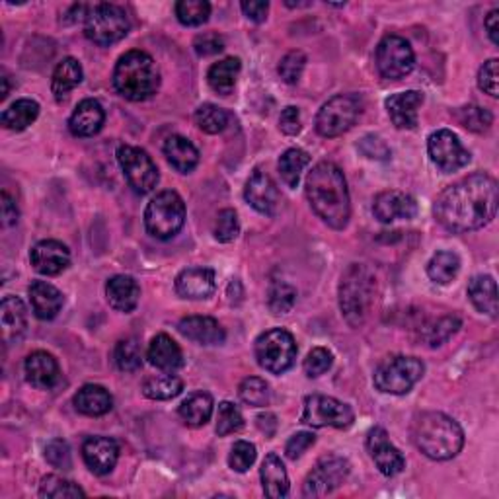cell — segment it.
Instances as JSON below:
<instances>
[{
	"instance_id": "1",
	"label": "cell",
	"mask_w": 499,
	"mask_h": 499,
	"mask_svg": "<svg viewBox=\"0 0 499 499\" xmlns=\"http://www.w3.org/2000/svg\"><path fill=\"white\" fill-rule=\"evenodd\" d=\"M497 182L478 172L453 184L437 197L435 217L451 233H470L492 223L497 213Z\"/></svg>"
},
{
	"instance_id": "2",
	"label": "cell",
	"mask_w": 499,
	"mask_h": 499,
	"mask_svg": "<svg viewBox=\"0 0 499 499\" xmlns=\"http://www.w3.org/2000/svg\"><path fill=\"white\" fill-rule=\"evenodd\" d=\"M307 197L322 221L334 231L346 228L351 217V203L346 176L334 162H318L307 176Z\"/></svg>"
},
{
	"instance_id": "3",
	"label": "cell",
	"mask_w": 499,
	"mask_h": 499,
	"mask_svg": "<svg viewBox=\"0 0 499 499\" xmlns=\"http://www.w3.org/2000/svg\"><path fill=\"white\" fill-rule=\"evenodd\" d=\"M410 435L418 451L431 461L454 459L464 445L462 428L443 412H423L415 415Z\"/></svg>"
},
{
	"instance_id": "4",
	"label": "cell",
	"mask_w": 499,
	"mask_h": 499,
	"mask_svg": "<svg viewBox=\"0 0 499 499\" xmlns=\"http://www.w3.org/2000/svg\"><path fill=\"white\" fill-rule=\"evenodd\" d=\"M113 88L129 102H144L160 86V70L144 51L133 49L121 55L113 69Z\"/></svg>"
},
{
	"instance_id": "5",
	"label": "cell",
	"mask_w": 499,
	"mask_h": 499,
	"mask_svg": "<svg viewBox=\"0 0 499 499\" xmlns=\"http://www.w3.org/2000/svg\"><path fill=\"white\" fill-rule=\"evenodd\" d=\"M374 300V275L363 264H351L339 283V308L351 328L365 324Z\"/></svg>"
},
{
	"instance_id": "6",
	"label": "cell",
	"mask_w": 499,
	"mask_h": 499,
	"mask_svg": "<svg viewBox=\"0 0 499 499\" xmlns=\"http://www.w3.org/2000/svg\"><path fill=\"white\" fill-rule=\"evenodd\" d=\"M185 223V205L182 197L166 190L156 193L144 209V226L151 236L159 241H170L178 234Z\"/></svg>"
},
{
	"instance_id": "7",
	"label": "cell",
	"mask_w": 499,
	"mask_h": 499,
	"mask_svg": "<svg viewBox=\"0 0 499 499\" xmlns=\"http://www.w3.org/2000/svg\"><path fill=\"white\" fill-rule=\"evenodd\" d=\"M425 372L423 361L418 357L408 356H397L387 361H382L374 371L372 382L377 390L384 394H394V397H402L408 394L415 384H418Z\"/></svg>"
},
{
	"instance_id": "8",
	"label": "cell",
	"mask_w": 499,
	"mask_h": 499,
	"mask_svg": "<svg viewBox=\"0 0 499 499\" xmlns=\"http://www.w3.org/2000/svg\"><path fill=\"white\" fill-rule=\"evenodd\" d=\"M85 34L96 45L108 47L129 34L127 14L116 4L100 3L88 6L85 18Z\"/></svg>"
},
{
	"instance_id": "9",
	"label": "cell",
	"mask_w": 499,
	"mask_h": 499,
	"mask_svg": "<svg viewBox=\"0 0 499 499\" xmlns=\"http://www.w3.org/2000/svg\"><path fill=\"white\" fill-rule=\"evenodd\" d=\"M256 359L258 365L272 374H283L295 365L297 343L290 331L283 328H274L264 331L256 339Z\"/></svg>"
},
{
	"instance_id": "10",
	"label": "cell",
	"mask_w": 499,
	"mask_h": 499,
	"mask_svg": "<svg viewBox=\"0 0 499 499\" xmlns=\"http://www.w3.org/2000/svg\"><path fill=\"white\" fill-rule=\"evenodd\" d=\"M363 110L361 100L356 94H339L328 100L316 116V131L326 139L339 137L356 125Z\"/></svg>"
},
{
	"instance_id": "11",
	"label": "cell",
	"mask_w": 499,
	"mask_h": 499,
	"mask_svg": "<svg viewBox=\"0 0 499 499\" xmlns=\"http://www.w3.org/2000/svg\"><path fill=\"white\" fill-rule=\"evenodd\" d=\"M300 420L316 429H348L356 421V412L351 410L349 404H343L331 397H322V394H312V397L305 398L303 418Z\"/></svg>"
},
{
	"instance_id": "12",
	"label": "cell",
	"mask_w": 499,
	"mask_h": 499,
	"mask_svg": "<svg viewBox=\"0 0 499 499\" xmlns=\"http://www.w3.org/2000/svg\"><path fill=\"white\" fill-rule=\"evenodd\" d=\"M118 162L121 166L125 178H127V184L133 187L135 193H139V195L151 193L160 180L156 164L152 162L151 156L139 147L121 144V147L118 149Z\"/></svg>"
},
{
	"instance_id": "13",
	"label": "cell",
	"mask_w": 499,
	"mask_h": 499,
	"mask_svg": "<svg viewBox=\"0 0 499 499\" xmlns=\"http://www.w3.org/2000/svg\"><path fill=\"white\" fill-rule=\"evenodd\" d=\"M377 69L382 78L400 80L410 75L415 65L412 45L400 36H384L377 47Z\"/></svg>"
},
{
	"instance_id": "14",
	"label": "cell",
	"mask_w": 499,
	"mask_h": 499,
	"mask_svg": "<svg viewBox=\"0 0 499 499\" xmlns=\"http://www.w3.org/2000/svg\"><path fill=\"white\" fill-rule=\"evenodd\" d=\"M428 152L431 162L445 174L461 170L470 162V152L464 149L461 139L449 129H439L429 135Z\"/></svg>"
},
{
	"instance_id": "15",
	"label": "cell",
	"mask_w": 499,
	"mask_h": 499,
	"mask_svg": "<svg viewBox=\"0 0 499 499\" xmlns=\"http://www.w3.org/2000/svg\"><path fill=\"white\" fill-rule=\"evenodd\" d=\"M349 476V462L341 456H324L312 468L303 486L305 497L328 495L346 482Z\"/></svg>"
},
{
	"instance_id": "16",
	"label": "cell",
	"mask_w": 499,
	"mask_h": 499,
	"mask_svg": "<svg viewBox=\"0 0 499 499\" xmlns=\"http://www.w3.org/2000/svg\"><path fill=\"white\" fill-rule=\"evenodd\" d=\"M367 451L372 462L377 464L379 472L384 476H398L405 468L404 454L390 443L389 433L384 428H372L367 433Z\"/></svg>"
},
{
	"instance_id": "17",
	"label": "cell",
	"mask_w": 499,
	"mask_h": 499,
	"mask_svg": "<svg viewBox=\"0 0 499 499\" xmlns=\"http://www.w3.org/2000/svg\"><path fill=\"white\" fill-rule=\"evenodd\" d=\"M372 215L384 225L398 221V218H405V221H410V218L418 215V203H415V200L410 193H404L398 190H389V192H382L374 197Z\"/></svg>"
},
{
	"instance_id": "18",
	"label": "cell",
	"mask_w": 499,
	"mask_h": 499,
	"mask_svg": "<svg viewBox=\"0 0 499 499\" xmlns=\"http://www.w3.org/2000/svg\"><path fill=\"white\" fill-rule=\"evenodd\" d=\"M31 266L37 274L53 277L65 272L70 266L69 248L59 241H41L29 252Z\"/></svg>"
},
{
	"instance_id": "19",
	"label": "cell",
	"mask_w": 499,
	"mask_h": 499,
	"mask_svg": "<svg viewBox=\"0 0 499 499\" xmlns=\"http://www.w3.org/2000/svg\"><path fill=\"white\" fill-rule=\"evenodd\" d=\"M82 459H85L86 466L94 474L106 476L118 464L119 446L110 437H88L85 445H82Z\"/></svg>"
},
{
	"instance_id": "20",
	"label": "cell",
	"mask_w": 499,
	"mask_h": 499,
	"mask_svg": "<svg viewBox=\"0 0 499 499\" xmlns=\"http://www.w3.org/2000/svg\"><path fill=\"white\" fill-rule=\"evenodd\" d=\"M244 197L246 201L254 207L258 213L272 217L281 201V195L275 182L262 170H254L250 176L246 187H244Z\"/></svg>"
},
{
	"instance_id": "21",
	"label": "cell",
	"mask_w": 499,
	"mask_h": 499,
	"mask_svg": "<svg viewBox=\"0 0 499 499\" xmlns=\"http://www.w3.org/2000/svg\"><path fill=\"white\" fill-rule=\"evenodd\" d=\"M217 289V275L209 267H190L176 277V293L182 299H209Z\"/></svg>"
},
{
	"instance_id": "22",
	"label": "cell",
	"mask_w": 499,
	"mask_h": 499,
	"mask_svg": "<svg viewBox=\"0 0 499 499\" xmlns=\"http://www.w3.org/2000/svg\"><path fill=\"white\" fill-rule=\"evenodd\" d=\"M26 379L34 389L51 390L61 380V369L57 359L47 351H34L26 359Z\"/></svg>"
},
{
	"instance_id": "23",
	"label": "cell",
	"mask_w": 499,
	"mask_h": 499,
	"mask_svg": "<svg viewBox=\"0 0 499 499\" xmlns=\"http://www.w3.org/2000/svg\"><path fill=\"white\" fill-rule=\"evenodd\" d=\"M387 111L398 129H415L418 127V111L423 103V94L418 90H408L394 94L387 98Z\"/></svg>"
},
{
	"instance_id": "24",
	"label": "cell",
	"mask_w": 499,
	"mask_h": 499,
	"mask_svg": "<svg viewBox=\"0 0 499 499\" xmlns=\"http://www.w3.org/2000/svg\"><path fill=\"white\" fill-rule=\"evenodd\" d=\"M180 334L200 346H221L226 334L223 326L211 316H185L178 324Z\"/></svg>"
},
{
	"instance_id": "25",
	"label": "cell",
	"mask_w": 499,
	"mask_h": 499,
	"mask_svg": "<svg viewBox=\"0 0 499 499\" xmlns=\"http://www.w3.org/2000/svg\"><path fill=\"white\" fill-rule=\"evenodd\" d=\"M106 121V111L98 100H82L69 119V129L75 137H94Z\"/></svg>"
},
{
	"instance_id": "26",
	"label": "cell",
	"mask_w": 499,
	"mask_h": 499,
	"mask_svg": "<svg viewBox=\"0 0 499 499\" xmlns=\"http://www.w3.org/2000/svg\"><path fill=\"white\" fill-rule=\"evenodd\" d=\"M0 326L6 343H18L26 334L28 328V310L18 297L8 295L0 303Z\"/></svg>"
},
{
	"instance_id": "27",
	"label": "cell",
	"mask_w": 499,
	"mask_h": 499,
	"mask_svg": "<svg viewBox=\"0 0 499 499\" xmlns=\"http://www.w3.org/2000/svg\"><path fill=\"white\" fill-rule=\"evenodd\" d=\"M29 293V303H31V310L39 320H53L61 308L65 299H62V293L53 287L47 281H34L28 289Z\"/></svg>"
},
{
	"instance_id": "28",
	"label": "cell",
	"mask_w": 499,
	"mask_h": 499,
	"mask_svg": "<svg viewBox=\"0 0 499 499\" xmlns=\"http://www.w3.org/2000/svg\"><path fill=\"white\" fill-rule=\"evenodd\" d=\"M147 359L151 361L152 367L164 372H176L184 367V353L178 343L168 334H159L152 338L147 351Z\"/></svg>"
},
{
	"instance_id": "29",
	"label": "cell",
	"mask_w": 499,
	"mask_h": 499,
	"mask_svg": "<svg viewBox=\"0 0 499 499\" xmlns=\"http://www.w3.org/2000/svg\"><path fill=\"white\" fill-rule=\"evenodd\" d=\"M106 297L111 308L119 312H133L139 305L141 287L129 275H113L106 283Z\"/></svg>"
},
{
	"instance_id": "30",
	"label": "cell",
	"mask_w": 499,
	"mask_h": 499,
	"mask_svg": "<svg viewBox=\"0 0 499 499\" xmlns=\"http://www.w3.org/2000/svg\"><path fill=\"white\" fill-rule=\"evenodd\" d=\"M72 402H75V408L80 413L90 415V418L106 415L113 408L111 394L103 387H100V384H85V387L75 394Z\"/></svg>"
},
{
	"instance_id": "31",
	"label": "cell",
	"mask_w": 499,
	"mask_h": 499,
	"mask_svg": "<svg viewBox=\"0 0 499 499\" xmlns=\"http://www.w3.org/2000/svg\"><path fill=\"white\" fill-rule=\"evenodd\" d=\"M259 478H262V487L267 497L281 499L289 495V476L285 464L281 462L275 453L266 456L262 470H259Z\"/></svg>"
},
{
	"instance_id": "32",
	"label": "cell",
	"mask_w": 499,
	"mask_h": 499,
	"mask_svg": "<svg viewBox=\"0 0 499 499\" xmlns=\"http://www.w3.org/2000/svg\"><path fill=\"white\" fill-rule=\"evenodd\" d=\"M468 299L482 315L497 316V285L492 275H476L468 283Z\"/></svg>"
},
{
	"instance_id": "33",
	"label": "cell",
	"mask_w": 499,
	"mask_h": 499,
	"mask_svg": "<svg viewBox=\"0 0 499 499\" xmlns=\"http://www.w3.org/2000/svg\"><path fill=\"white\" fill-rule=\"evenodd\" d=\"M164 154L176 170L187 174L192 172L200 162V151L193 147L192 141H187L182 135H172L164 143Z\"/></svg>"
},
{
	"instance_id": "34",
	"label": "cell",
	"mask_w": 499,
	"mask_h": 499,
	"mask_svg": "<svg viewBox=\"0 0 499 499\" xmlns=\"http://www.w3.org/2000/svg\"><path fill=\"white\" fill-rule=\"evenodd\" d=\"M82 77H85V72H82V67L77 59H62L53 70V78H51V90L55 94V100H67L69 94L82 82Z\"/></svg>"
},
{
	"instance_id": "35",
	"label": "cell",
	"mask_w": 499,
	"mask_h": 499,
	"mask_svg": "<svg viewBox=\"0 0 499 499\" xmlns=\"http://www.w3.org/2000/svg\"><path fill=\"white\" fill-rule=\"evenodd\" d=\"M241 69H242L241 59L226 57L223 61L215 62V65L209 69V72H207V82H209V86L217 94H221V96H228V94H233V90L236 86Z\"/></svg>"
},
{
	"instance_id": "36",
	"label": "cell",
	"mask_w": 499,
	"mask_h": 499,
	"mask_svg": "<svg viewBox=\"0 0 499 499\" xmlns=\"http://www.w3.org/2000/svg\"><path fill=\"white\" fill-rule=\"evenodd\" d=\"M180 418L192 425V428H201L213 415V397L209 392H193L187 397L178 408Z\"/></svg>"
},
{
	"instance_id": "37",
	"label": "cell",
	"mask_w": 499,
	"mask_h": 499,
	"mask_svg": "<svg viewBox=\"0 0 499 499\" xmlns=\"http://www.w3.org/2000/svg\"><path fill=\"white\" fill-rule=\"evenodd\" d=\"M39 116V103L36 100L22 98L3 111V125L10 131H24Z\"/></svg>"
},
{
	"instance_id": "38",
	"label": "cell",
	"mask_w": 499,
	"mask_h": 499,
	"mask_svg": "<svg viewBox=\"0 0 499 499\" xmlns=\"http://www.w3.org/2000/svg\"><path fill=\"white\" fill-rule=\"evenodd\" d=\"M461 272V258L454 252H437L428 264V275L437 285H449Z\"/></svg>"
},
{
	"instance_id": "39",
	"label": "cell",
	"mask_w": 499,
	"mask_h": 499,
	"mask_svg": "<svg viewBox=\"0 0 499 499\" xmlns=\"http://www.w3.org/2000/svg\"><path fill=\"white\" fill-rule=\"evenodd\" d=\"M184 382L176 374H159V377H149L143 382V394L151 400H172L182 394Z\"/></svg>"
},
{
	"instance_id": "40",
	"label": "cell",
	"mask_w": 499,
	"mask_h": 499,
	"mask_svg": "<svg viewBox=\"0 0 499 499\" xmlns=\"http://www.w3.org/2000/svg\"><path fill=\"white\" fill-rule=\"evenodd\" d=\"M308 162H310L308 152L300 151V149H289V151L281 154L279 164H277L279 174H281V178H283V182L290 187V190H295V187L299 185L300 174H303V170L307 168Z\"/></svg>"
},
{
	"instance_id": "41",
	"label": "cell",
	"mask_w": 499,
	"mask_h": 499,
	"mask_svg": "<svg viewBox=\"0 0 499 499\" xmlns=\"http://www.w3.org/2000/svg\"><path fill=\"white\" fill-rule=\"evenodd\" d=\"M176 16L184 26H203L211 16V4L205 0H180L176 3Z\"/></svg>"
},
{
	"instance_id": "42",
	"label": "cell",
	"mask_w": 499,
	"mask_h": 499,
	"mask_svg": "<svg viewBox=\"0 0 499 499\" xmlns=\"http://www.w3.org/2000/svg\"><path fill=\"white\" fill-rule=\"evenodd\" d=\"M39 495L47 499H69V497H86L85 490L75 482L65 480L61 476H47L41 480Z\"/></svg>"
},
{
	"instance_id": "43",
	"label": "cell",
	"mask_w": 499,
	"mask_h": 499,
	"mask_svg": "<svg viewBox=\"0 0 499 499\" xmlns=\"http://www.w3.org/2000/svg\"><path fill=\"white\" fill-rule=\"evenodd\" d=\"M193 119L201 131L217 135L225 131V127L228 125V113L223 108L215 106V103H203V106L195 110Z\"/></svg>"
},
{
	"instance_id": "44",
	"label": "cell",
	"mask_w": 499,
	"mask_h": 499,
	"mask_svg": "<svg viewBox=\"0 0 499 499\" xmlns=\"http://www.w3.org/2000/svg\"><path fill=\"white\" fill-rule=\"evenodd\" d=\"M238 394H241V400L252 408H266L272 400V390H269V384L259 379V377H248L241 382L238 387Z\"/></svg>"
},
{
	"instance_id": "45",
	"label": "cell",
	"mask_w": 499,
	"mask_h": 499,
	"mask_svg": "<svg viewBox=\"0 0 499 499\" xmlns=\"http://www.w3.org/2000/svg\"><path fill=\"white\" fill-rule=\"evenodd\" d=\"M113 357H116V363L121 371L131 372V371L141 369L143 367V349H141L139 339L125 338V339L118 341Z\"/></svg>"
},
{
	"instance_id": "46",
	"label": "cell",
	"mask_w": 499,
	"mask_h": 499,
	"mask_svg": "<svg viewBox=\"0 0 499 499\" xmlns=\"http://www.w3.org/2000/svg\"><path fill=\"white\" fill-rule=\"evenodd\" d=\"M297 303V290L290 287L285 281H274L269 285L267 293V305L274 315H287V312Z\"/></svg>"
},
{
	"instance_id": "47",
	"label": "cell",
	"mask_w": 499,
	"mask_h": 499,
	"mask_svg": "<svg viewBox=\"0 0 499 499\" xmlns=\"http://www.w3.org/2000/svg\"><path fill=\"white\" fill-rule=\"evenodd\" d=\"M244 428V418L242 412L236 408L231 402H221L218 404V413H217V435L226 437L231 433L241 431Z\"/></svg>"
},
{
	"instance_id": "48",
	"label": "cell",
	"mask_w": 499,
	"mask_h": 499,
	"mask_svg": "<svg viewBox=\"0 0 499 499\" xmlns=\"http://www.w3.org/2000/svg\"><path fill=\"white\" fill-rule=\"evenodd\" d=\"M459 328H461V318L459 316H445L441 320L433 322V324L428 330H425L423 338L431 348H437V346H443V343L449 339L451 336H454L456 331H459Z\"/></svg>"
},
{
	"instance_id": "49",
	"label": "cell",
	"mask_w": 499,
	"mask_h": 499,
	"mask_svg": "<svg viewBox=\"0 0 499 499\" xmlns=\"http://www.w3.org/2000/svg\"><path fill=\"white\" fill-rule=\"evenodd\" d=\"M456 118H459L461 125H464V127L468 131H474V133H484L492 127V113L480 108V106H466V108H461L459 111H456Z\"/></svg>"
},
{
	"instance_id": "50",
	"label": "cell",
	"mask_w": 499,
	"mask_h": 499,
	"mask_svg": "<svg viewBox=\"0 0 499 499\" xmlns=\"http://www.w3.org/2000/svg\"><path fill=\"white\" fill-rule=\"evenodd\" d=\"M238 233H241V225H238V217L234 209H223L217 215L213 234L218 242H233Z\"/></svg>"
},
{
	"instance_id": "51",
	"label": "cell",
	"mask_w": 499,
	"mask_h": 499,
	"mask_svg": "<svg viewBox=\"0 0 499 499\" xmlns=\"http://www.w3.org/2000/svg\"><path fill=\"white\" fill-rule=\"evenodd\" d=\"M305 65H307V57L303 51H290V53H287L279 62L277 67L279 77L283 78L287 85H295V82H299L300 75H303Z\"/></svg>"
},
{
	"instance_id": "52",
	"label": "cell",
	"mask_w": 499,
	"mask_h": 499,
	"mask_svg": "<svg viewBox=\"0 0 499 499\" xmlns=\"http://www.w3.org/2000/svg\"><path fill=\"white\" fill-rule=\"evenodd\" d=\"M256 462V446L248 441H236L228 454V466L234 472H246Z\"/></svg>"
},
{
	"instance_id": "53",
	"label": "cell",
	"mask_w": 499,
	"mask_h": 499,
	"mask_svg": "<svg viewBox=\"0 0 499 499\" xmlns=\"http://www.w3.org/2000/svg\"><path fill=\"white\" fill-rule=\"evenodd\" d=\"M334 365V356L326 348H315L305 359V372L310 379H316L324 374Z\"/></svg>"
},
{
	"instance_id": "54",
	"label": "cell",
	"mask_w": 499,
	"mask_h": 499,
	"mask_svg": "<svg viewBox=\"0 0 499 499\" xmlns=\"http://www.w3.org/2000/svg\"><path fill=\"white\" fill-rule=\"evenodd\" d=\"M497 67H499V61L497 59H490V61H486L480 72H478V86H480L482 92L486 94H490L492 98H497L499 96V72H497Z\"/></svg>"
},
{
	"instance_id": "55",
	"label": "cell",
	"mask_w": 499,
	"mask_h": 499,
	"mask_svg": "<svg viewBox=\"0 0 499 499\" xmlns=\"http://www.w3.org/2000/svg\"><path fill=\"white\" fill-rule=\"evenodd\" d=\"M193 49L200 57H211L221 53L225 49V39L223 36H218L217 31H205V34H200L195 37Z\"/></svg>"
},
{
	"instance_id": "56",
	"label": "cell",
	"mask_w": 499,
	"mask_h": 499,
	"mask_svg": "<svg viewBox=\"0 0 499 499\" xmlns=\"http://www.w3.org/2000/svg\"><path fill=\"white\" fill-rule=\"evenodd\" d=\"M45 459L53 468H65L70 466V446L67 441L53 439L45 446Z\"/></svg>"
},
{
	"instance_id": "57",
	"label": "cell",
	"mask_w": 499,
	"mask_h": 499,
	"mask_svg": "<svg viewBox=\"0 0 499 499\" xmlns=\"http://www.w3.org/2000/svg\"><path fill=\"white\" fill-rule=\"evenodd\" d=\"M315 443H316V437L308 431H300V433L293 435L285 445L287 459H290V461L300 459V456H303Z\"/></svg>"
},
{
	"instance_id": "58",
	"label": "cell",
	"mask_w": 499,
	"mask_h": 499,
	"mask_svg": "<svg viewBox=\"0 0 499 499\" xmlns=\"http://www.w3.org/2000/svg\"><path fill=\"white\" fill-rule=\"evenodd\" d=\"M359 151L367 156V159H374V160H387L390 156V149L387 147V143H384L377 135H365L359 141Z\"/></svg>"
},
{
	"instance_id": "59",
	"label": "cell",
	"mask_w": 499,
	"mask_h": 499,
	"mask_svg": "<svg viewBox=\"0 0 499 499\" xmlns=\"http://www.w3.org/2000/svg\"><path fill=\"white\" fill-rule=\"evenodd\" d=\"M279 129L283 131L289 137L300 133V111L295 106H289L283 110L279 118Z\"/></svg>"
},
{
	"instance_id": "60",
	"label": "cell",
	"mask_w": 499,
	"mask_h": 499,
	"mask_svg": "<svg viewBox=\"0 0 499 499\" xmlns=\"http://www.w3.org/2000/svg\"><path fill=\"white\" fill-rule=\"evenodd\" d=\"M242 8V12L246 14L248 20H252V22L256 24H262L264 20L267 18V12H269V3H266V0H246V3L241 4Z\"/></svg>"
},
{
	"instance_id": "61",
	"label": "cell",
	"mask_w": 499,
	"mask_h": 499,
	"mask_svg": "<svg viewBox=\"0 0 499 499\" xmlns=\"http://www.w3.org/2000/svg\"><path fill=\"white\" fill-rule=\"evenodd\" d=\"M16 221H18V207L12 197H10L6 192H3V223L4 226H10Z\"/></svg>"
},
{
	"instance_id": "62",
	"label": "cell",
	"mask_w": 499,
	"mask_h": 499,
	"mask_svg": "<svg viewBox=\"0 0 499 499\" xmlns=\"http://www.w3.org/2000/svg\"><path fill=\"white\" fill-rule=\"evenodd\" d=\"M497 22H499V10H492V12L487 14L484 26H486V29H487V36H490V39H492V44H494V45H497V44H499V36H497L499 26H497Z\"/></svg>"
},
{
	"instance_id": "63",
	"label": "cell",
	"mask_w": 499,
	"mask_h": 499,
	"mask_svg": "<svg viewBox=\"0 0 499 499\" xmlns=\"http://www.w3.org/2000/svg\"><path fill=\"white\" fill-rule=\"evenodd\" d=\"M258 428L262 429L266 435L272 437L275 433V428H277V418H275L274 413L258 415Z\"/></svg>"
}]
</instances>
